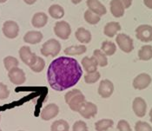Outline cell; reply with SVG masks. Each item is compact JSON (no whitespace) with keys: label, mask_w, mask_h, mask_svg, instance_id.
Listing matches in <instances>:
<instances>
[{"label":"cell","mask_w":152,"mask_h":131,"mask_svg":"<svg viewBox=\"0 0 152 131\" xmlns=\"http://www.w3.org/2000/svg\"><path fill=\"white\" fill-rule=\"evenodd\" d=\"M59 113V108L55 103H50L43 108L41 112V118L45 121L53 119Z\"/></svg>","instance_id":"14"},{"label":"cell","mask_w":152,"mask_h":131,"mask_svg":"<svg viewBox=\"0 0 152 131\" xmlns=\"http://www.w3.org/2000/svg\"><path fill=\"white\" fill-rule=\"evenodd\" d=\"M54 33L59 38L66 40L70 37L71 34L70 25L66 21H58L54 26Z\"/></svg>","instance_id":"5"},{"label":"cell","mask_w":152,"mask_h":131,"mask_svg":"<svg viewBox=\"0 0 152 131\" xmlns=\"http://www.w3.org/2000/svg\"><path fill=\"white\" fill-rule=\"evenodd\" d=\"M8 76H9L10 81L15 85H22L24 84L26 80L24 72L23 70H21L18 67H15L11 71H9Z\"/></svg>","instance_id":"11"},{"label":"cell","mask_w":152,"mask_h":131,"mask_svg":"<svg viewBox=\"0 0 152 131\" xmlns=\"http://www.w3.org/2000/svg\"><path fill=\"white\" fill-rule=\"evenodd\" d=\"M87 48L85 45H72L64 49V53L68 56H79L85 53Z\"/></svg>","instance_id":"22"},{"label":"cell","mask_w":152,"mask_h":131,"mask_svg":"<svg viewBox=\"0 0 152 131\" xmlns=\"http://www.w3.org/2000/svg\"><path fill=\"white\" fill-rule=\"evenodd\" d=\"M51 131H70V125L65 120H58L50 126Z\"/></svg>","instance_id":"28"},{"label":"cell","mask_w":152,"mask_h":131,"mask_svg":"<svg viewBox=\"0 0 152 131\" xmlns=\"http://www.w3.org/2000/svg\"><path fill=\"white\" fill-rule=\"evenodd\" d=\"M138 57L142 61H149L152 58V46L143 45L138 51Z\"/></svg>","instance_id":"26"},{"label":"cell","mask_w":152,"mask_h":131,"mask_svg":"<svg viewBox=\"0 0 152 131\" xmlns=\"http://www.w3.org/2000/svg\"><path fill=\"white\" fill-rule=\"evenodd\" d=\"M49 14L54 19H60L64 16V10L59 4H52L49 8Z\"/></svg>","instance_id":"23"},{"label":"cell","mask_w":152,"mask_h":131,"mask_svg":"<svg viewBox=\"0 0 152 131\" xmlns=\"http://www.w3.org/2000/svg\"><path fill=\"white\" fill-rule=\"evenodd\" d=\"M151 76L149 74L142 73L135 77L133 81V87L136 90H142L150 86V84H151Z\"/></svg>","instance_id":"9"},{"label":"cell","mask_w":152,"mask_h":131,"mask_svg":"<svg viewBox=\"0 0 152 131\" xmlns=\"http://www.w3.org/2000/svg\"><path fill=\"white\" fill-rule=\"evenodd\" d=\"M143 4L146 7L152 10V0H143Z\"/></svg>","instance_id":"38"},{"label":"cell","mask_w":152,"mask_h":131,"mask_svg":"<svg viewBox=\"0 0 152 131\" xmlns=\"http://www.w3.org/2000/svg\"><path fill=\"white\" fill-rule=\"evenodd\" d=\"M75 36L77 39V41L82 43V44H89L91 41V37H92L91 33L88 30H86L83 27L78 28L76 31Z\"/></svg>","instance_id":"18"},{"label":"cell","mask_w":152,"mask_h":131,"mask_svg":"<svg viewBox=\"0 0 152 131\" xmlns=\"http://www.w3.org/2000/svg\"><path fill=\"white\" fill-rule=\"evenodd\" d=\"M116 42L120 49L125 53H129L134 49L133 39L124 33H119L116 37Z\"/></svg>","instance_id":"4"},{"label":"cell","mask_w":152,"mask_h":131,"mask_svg":"<svg viewBox=\"0 0 152 131\" xmlns=\"http://www.w3.org/2000/svg\"><path fill=\"white\" fill-rule=\"evenodd\" d=\"M83 76L77 60L69 57H59L53 60L47 71V79L51 89L64 91L75 86Z\"/></svg>","instance_id":"1"},{"label":"cell","mask_w":152,"mask_h":131,"mask_svg":"<svg viewBox=\"0 0 152 131\" xmlns=\"http://www.w3.org/2000/svg\"><path fill=\"white\" fill-rule=\"evenodd\" d=\"M114 92V84L111 81L104 79L102 80L98 87V94L103 98H109Z\"/></svg>","instance_id":"12"},{"label":"cell","mask_w":152,"mask_h":131,"mask_svg":"<svg viewBox=\"0 0 152 131\" xmlns=\"http://www.w3.org/2000/svg\"><path fill=\"white\" fill-rule=\"evenodd\" d=\"M82 66L85 71L87 73H90V72L96 71L98 64L93 57H84L82 59Z\"/></svg>","instance_id":"20"},{"label":"cell","mask_w":152,"mask_h":131,"mask_svg":"<svg viewBox=\"0 0 152 131\" xmlns=\"http://www.w3.org/2000/svg\"><path fill=\"white\" fill-rule=\"evenodd\" d=\"M18 64H19L18 60L17 59L16 57H14L8 56V57H6L4 58V68L8 71H11L13 68H15V67H18Z\"/></svg>","instance_id":"30"},{"label":"cell","mask_w":152,"mask_h":131,"mask_svg":"<svg viewBox=\"0 0 152 131\" xmlns=\"http://www.w3.org/2000/svg\"><path fill=\"white\" fill-rule=\"evenodd\" d=\"M114 125V122L111 119H102L95 123V129L96 131H107Z\"/></svg>","instance_id":"25"},{"label":"cell","mask_w":152,"mask_h":131,"mask_svg":"<svg viewBox=\"0 0 152 131\" xmlns=\"http://www.w3.org/2000/svg\"><path fill=\"white\" fill-rule=\"evenodd\" d=\"M10 95V90L7 86L3 83H0V99L4 100L7 99Z\"/></svg>","instance_id":"35"},{"label":"cell","mask_w":152,"mask_h":131,"mask_svg":"<svg viewBox=\"0 0 152 131\" xmlns=\"http://www.w3.org/2000/svg\"><path fill=\"white\" fill-rule=\"evenodd\" d=\"M84 19L85 21L90 24H96L101 19L100 16L96 15L90 10H87L84 12Z\"/></svg>","instance_id":"29"},{"label":"cell","mask_w":152,"mask_h":131,"mask_svg":"<svg viewBox=\"0 0 152 131\" xmlns=\"http://www.w3.org/2000/svg\"><path fill=\"white\" fill-rule=\"evenodd\" d=\"M2 31H3L4 35L7 38L13 39L18 36L19 26L16 22H14L12 20H9V21H6L4 23Z\"/></svg>","instance_id":"7"},{"label":"cell","mask_w":152,"mask_h":131,"mask_svg":"<svg viewBox=\"0 0 152 131\" xmlns=\"http://www.w3.org/2000/svg\"><path fill=\"white\" fill-rule=\"evenodd\" d=\"M121 30V25L117 22H110L106 24L104 29V33L108 37H113Z\"/></svg>","instance_id":"21"},{"label":"cell","mask_w":152,"mask_h":131,"mask_svg":"<svg viewBox=\"0 0 152 131\" xmlns=\"http://www.w3.org/2000/svg\"><path fill=\"white\" fill-rule=\"evenodd\" d=\"M78 113L85 119H91L97 114V107L91 102H84V103L78 110Z\"/></svg>","instance_id":"10"},{"label":"cell","mask_w":152,"mask_h":131,"mask_svg":"<svg viewBox=\"0 0 152 131\" xmlns=\"http://www.w3.org/2000/svg\"><path fill=\"white\" fill-rule=\"evenodd\" d=\"M101 50L105 54L106 56H112L117 51V45L110 41H104L102 43Z\"/></svg>","instance_id":"27"},{"label":"cell","mask_w":152,"mask_h":131,"mask_svg":"<svg viewBox=\"0 0 152 131\" xmlns=\"http://www.w3.org/2000/svg\"><path fill=\"white\" fill-rule=\"evenodd\" d=\"M7 0H0V4H4V3H5Z\"/></svg>","instance_id":"42"},{"label":"cell","mask_w":152,"mask_h":131,"mask_svg":"<svg viewBox=\"0 0 152 131\" xmlns=\"http://www.w3.org/2000/svg\"><path fill=\"white\" fill-rule=\"evenodd\" d=\"M19 57L23 63H25L28 66L33 65L37 61V56L35 53L31 52V48L29 46H22L19 49Z\"/></svg>","instance_id":"8"},{"label":"cell","mask_w":152,"mask_h":131,"mask_svg":"<svg viewBox=\"0 0 152 131\" xmlns=\"http://www.w3.org/2000/svg\"><path fill=\"white\" fill-rule=\"evenodd\" d=\"M136 36L143 43L152 41V26L148 24H141L136 29Z\"/></svg>","instance_id":"6"},{"label":"cell","mask_w":152,"mask_h":131,"mask_svg":"<svg viewBox=\"0 0 152 131\" xmlns=\"http://www.w3.org/2000/svg\"><path fill=\"white\" fill-rule=\"evenodd\" d=\"M19 131H22V130H19Z\"/></svg>","instance_id":"45"},{"label":"cell","mask_w":152,"mask_h":131,"mask_svg":"<svg viewBox=\"0 0 152 131\" xmlns=\"http://www.w3.org/2000/svg\"><path fill=\"white\" fill-rule=\"evenodd\" d=\"M30 68L32 71L36 72V73H39V72L43 71L44 69L45 68V62L42 57H37L35 63L33 65H31Z\"/></svg>","instance_id":"32"},{"label":"cell","mask_w":152,"mask_h":131,"mask_svg":"<svg viewBox=\"0 0 152 131\" xmlns=\"http://www.w3.org/2000/svg\"><path fill=\"white\" fill-rule=\"evenodd\" d=\"M150 117H151V122H152V108L151 109V111H150Z\"/></svg>","instance_id":"41"},{"label":"cell","mask_w":152,"mask_h":131,"mask_svg":"<svg viewBox=\"0 0 152 131\" xmlns=\"http://www.w3.org/2000/svg\"><path fill=\"white\" fill-rule=\"evenodd\" d=\"M0 131H2V130H0Z\"/></svg>","instance_id":"44"},{"label":"cell","mask_w":152,"mask_h":131,"mask_svg":"<svg viewBox=\"0 0 152 131\" xmlns=\"http://www.w3.org/2000/svg\"><path fill=\"white\" fill-rule=\"evenodd\" d=\"M93 57L96 59L98 66L100 67H105L108 64L107 56L101 50V49H95L93 51Z\"/></svg>","instance_id":"24"},{"label":"cell","mask_w":152,"mask_h":131,"mask_svg":"<svg viewBox=\"0 0 152 131\" xmlns=\"http://www.w3.org/2000/svg\"><path fill=\"white\" fill-rule=\"evenodd\" d=\"M64 100L71 110L78 112V110L85 102V96L81 92V90L74 89L65 94Z\"/></svg>","instance_id":"2"},{"label":"cell","mask_w":152,"mask_h":131,"mask_svg":"<svg viewBox=\"0 0 152 131\" xmlns=\"http://www.w3.org/2000/svg\"><path fill=\"white\" fill-rule=\"evenodd\" d=\"M136 131H152L151 126L145 122H137L135 125Z\"/></svg>","instance_id":"33"},{"label":"cell","mask_w":152,"mask_h":131,"mask_svg":"<svg viewBox=\"0 0 152 131\" xmlns=\"http://www.w3.org/2000/svg\"><path fill=\"white\" fill-rule=\"evenodd\" d=\"M48 23V16L45 12H37L33 16L31 24L35 28H42Z\"/></svg>","instance_id":"19"},{"label":"cell","mask_w":152,"mask_h":131,"mask_svg":"<svg viewBox=\"0 0 152 131\" xmlns=\"http://www.w3.org/2000/svg\"><path fill=\"white\" fill-rule=\"evenodd\" d=\"M0 120H1V116H0Z\"/></svg>","instance_id":"43"},{"label":"cell","mask_w":152,"mask_h":131,"mask_svg":"<svg viewBox=\"0 0 152 131\" xmlns=\"http://www.w3.org/2000/svg\"><path fill=\"white\" fill-rule=\"evenodd\" d=\"M86 4L90 11L96 13L100 17L105 15L107 12L105 6L98 0H87Z\"/></svg>","instance_id":"15"},{"label":"cell","mask_w":152,"mask_h":131,"mask_svg":"<svg viewBox=\"0 0 152 131\" xmlns=\"http://www.w3.org/2000/svg\"><path fill=\"white\" fill-rule=\"evenodd\" d=\"M100 73L97 71L95 72H90V73H86L84 75V81L86 84H92L96 83L99 79H100Z\"/></svg>","instance_id":"31"},{"label":"cell","mask_w":152,"mask_h":131,"mask_svg":"<svg viewBox=\"0 0 152 131\" xmlns=\"http://www.w3.org/2000/svg\"><path fill=\"white\" fill-rule=\"evenodd\" d=\"M117 130L118 131H132L129 126V122L125 120H120L117 123Z\"/></svg>","instance_id":"36"},{"label":"cell","mask_w":152,"mask_h":131,"mask_svg":"<svg viewBox=\"0 0 152 131\" xmlns=\"http://www.w3.org/2000/svg\"><path fill=\"white\" fill-rule=\"evenodd\" d=\"M61 50V44L56 39H49L46 41L41 49V54L44 57H55L58 56Z\"/></svg>","instance_id":"3"},{"label":"cell","mask_w":152,"mask_h":131,"mask_svg":"<svg viewBox=\"0 0 152 131\" xmlns=\"http://www.w3.org/2000/svg\"><path fill=\"white\" fill-rule=\"evenodd\" d=\"M125 8L120 0H111L110 2V12L115 17H122L124 15Z\"/></svg>","instance_id":"17"},{"label":"cell","mask_w":152,"mask_h":131,"mask_svg":"<svg viewBox=\"0 0 152 131\" xmlns=\"http://www.w3.org/2000/svg\"><path fill=\"white\" fill-rule=\"evenodd\" d=\"M120 1L124 4V6L125 9L129 8L131 6V4H132V0H120Z\"/></svg>","instance_id":"37"},{"label":"cell","mask_w":152,"mask_h":131,"mask_svg":"<svg viewBox=\"0 0 152 131\" xmlns=\"http://www.w3.org/2000/svg\"><path fill=\"white\" fill-rule=\"evenodd\" d=\"M23 1L27 4H35V2L37 0H23Z\"/></svg>","instance_id":"39"},{"label":"cell","mask_w":152,"mask_h":131,"mask_svg":"<svg viewBox=\"0 0 152 131\" xmlns=\"http://www.w3.org/2000/svg\"><path fill=\"white\" fill-rule=\"evenodd\" d=\"M132 108L135 115L138 117H143L146 115L147 104L142 97H136L132 103Z\"/></svg>","instance_id":"13"},{"label":"cell","mask_w":152,"mask_h":131,"mask_svg":"<svg viewBox=\"0 0 152 131\" xmlns=\"http://www.w3.org/2000/svg\"><path fill=\"white\" fill-rule=\"evenodd\" d=\"M71 2H72L73 4H79L80 2H82V0H71Z\"/></svg>","instance_id":"40"},{"label":"cell","mask_w":152,"mask_h":131,"mask_svg":"<svg viewBox=\"0 0 152 131\" xmlns=\"http://www.w3.org/2000/svg\"><path fill=\"white\" fill-rule=\"evenodd\" d=\"M72 131H89L86 123L83 121H77L74 123Z\"/></svg>","instance_id":"34"},{"label":"cell","mask_w":152,"mask_h":131,"mask_svg":"<svg viewBox=\"0 0 152 131\" xmlns=\"http://www.w3.org/2000/svg\"><path fill=\"white\" fill-rule=\"evenodd\" d=\"M43 37L44 36L40 31H28L27 33H25V35L23 36V41L30 44H37L42 41Z\"/></svg>","instance_id":"16"}]
</instances>
